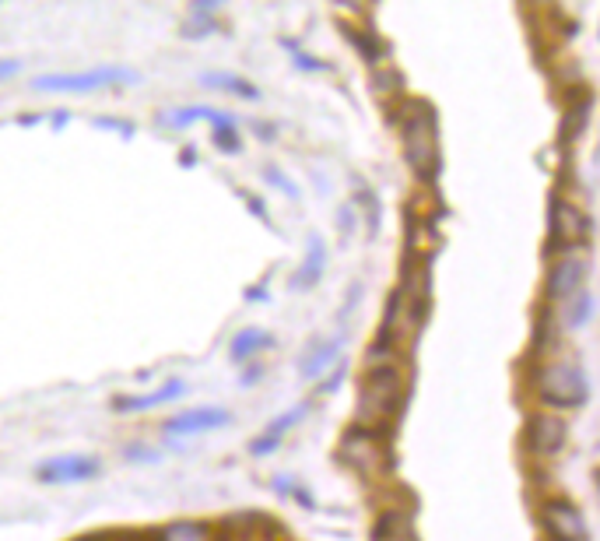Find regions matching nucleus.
<instances>
[{
    "label": "nucleus",
    "mask_w": 600,
    "mask_h": 541,
    "mask_svg": "<svg viewBox=\"0 0 600 541\" xmlns=\"http://www.w3.org/2000/svg\"><path fill=\"white\" fill-rule=\"evenodd\" d=\"M404 159L415 169L418 180L432 183L443 169L439 162V130L436 116L425 106H411V116L404 120Z\"/></svg>",
    "instance_id": "obj_1"
},
{
    "label": "nucleus",
    "mask_w": 600,
    "mask_h": 541,
    "mask_svg": "<svg viewBox=\"0 0 600 541\" xmlns=\"http://www.w3.org/2000/svg\"><path fill=\"white\" fill-rule=\"evenodd\" d=\"M400 397H404V376L397 366H372L369 376L358 390V422L376 429L386 415L397 412Z\"/></svg>",
    "instance_id": "obj_2"
},
{
    "label": "nucleus",
    "mask_w": 600,
    "mask_h": 541,
    "mask_svg": "<svg viewBox=\"0 0 600 541\" xmlns=\"http://www.w3.org/2000/svg\"><path fill=\"white\" fill-rule=\"evenodd\" d=\"M590 394V383H586V373L579 366H569V362H558V366H548L541 376H537V397H541L548 408H579Z\"/></svg>",
    "instance_id": "obj_3"
},
{
    "label": "nucleus",
    "mask_w": 600,
    "mask_h": 541,
    "mask_svg": "<svg viewBox=\"0 0 600 541\" xmlns=\"http://www.w3.org/2000/svg\"><path fill=\"white\" fill-rule=\"evenodd\" d=\"M130 81H137L134 71L102 67V71H85V74H50V78L32 81V88H36V92H95V88L130 85Z\"/></svg>",
    "instance_id": "obj_4"
},
{
    "label": "nucleus",
    "mask_w": 600,
    "mask_h": 541,
    "mask_svg": "<svg viewBox=\"0 0 600 541\" xmlns=\"http://www.w3.org/2000/svg\"><path fill=\"white\" fill-rule=\"evenodd\" d=\"M586 236H590V222H586L583 211H579L576 204L555 197V201H551V215H548L551 250H576L579 243H586Z\"/></svg>",
    "instance_id": "obj_5"
},
{
    "label": "nucleus",
    "mask_w": 600,
    "mask_h": 541,
    "mask_svg": "<svg viewBox=\"0 0 600 541\" xmlns=\"http://www.w3.org/2000/svg\"><path fill=\"white\" fill-rule=\"evenodd\" d=\"M341 461L351 464L355 471H362V475H376V471H383V450H379L376 429H369V426L348 429L344 440H341Z\"/></svg>",
    "instance_id": "obj_6"
},
{
    "label": "nucleus",
    "mask_w": 600,
    "mask_h": 541,
    "mask_svg": "<svg viewBox=\"0 0 600 541\" xmlns=\"http://www.w3.org/2000/svg\"><path fill=\"white\" fill-rule=\"evenodd\" d=\"M541 524L551 541H586V517L565 499H548L541 506Z\"/></svg>",
    "instance_id": "obj_7"
},
{
    "label": "nucleus",
    "mask_w": 600,
    "mask_h": 541,
    "mask_svg": "<svg viewBox=\"0 0 600 541\" xmlns=\"http://www.w3.org/2000/svg\"><path fill=\"white\" fill-rule=\"evenodd\" d=\"M565 443H569V426H565V419H558L555 412H541V415H534V419H530L527 447L534 450L537 457L562 454Z\"/></svg>",
    "instance_id": "obj_8"
},
{
    "label": "nucleus",
    "mask_w": 600,
    "mask_h": 541,
    "mask_svg": "<svg viewBox=\"0 0 600 541\" xmlns=\"http://www.w3.org/2000/svg\"><path fill=\"white\" fill-rule=\"evenodd\" d=\"M95 475H99V461H95V457H78V454L53 457V461H43L36 468V478L46 485L85 482V478H95Z\"/></svg>",
    "instance_id": "obj_9"
},
{
    "label": "nucleus",
    "mask_w": 600,
    "mask_h": 541,
    "mask_svg": "<svg viewBox=\"0 0 600 541\" xmlns=\"http://www.w3.org/2000/svg\"><path fill=\"white\" fill-rule=\"evenodd\" d=\"M583 282H586V260L569 253V257H558L555 267L548 271V296L555 303H565L572 299L576 292H583Z\"/></svg>",
    "instance_id": "obj_10"
},
{
    "label": "nucleus",
    "mask_w": 600,
    "mask_h": 541,
    "mask_svg": "<svg viewBox=\"0 0 600 541\" xmlns=\"http://www.w3.org/2000/svg\"><path fill=\"white\" fill-rule=\"evenodd\" d=\"M232 422V415L225 408H193V412H183L176 419L165 422V433L172 436H193V433H215V429H225Z\"/></svg>",
    "instance_id": "obj_11"
},
{
    "label": "nucleus",
    "mask_w": 600,
    "mask_h": 541,
    "mask_svg": "<svg viewBox=\"0 0 600 541\" xmlns=\"http://www.w3.org/2000/svg\"><path fill=\"white\" fill-rule=\"evenodd\" d=\"M183 383H165V387H158L155 394H144V397H116L113 408L116 412H148V408H158V404L172 401V397L183 394Z\"/></svg>",
    "instance_id": "obj_12"
},
{
    "label": "nucleus",
    "mask_w": 600,
    "mask_h": 541,
    "mask_svg": "<svg viewBox=\"0 0 600 541\" xmlns=\"http://www.w3.org/2000/svg\"><path fill=\"white\" fill-rule=\"evenodd\" d=\"M158 541H215V527L204 520H176L158 531Z\"/></svg>",
    "instance_id": "obj_13"
},
{
    "label": "nucleus",
    "mask_w": 600,
    "mask_h": 541,
    "mask_svg": "<svg viewBox=\"0 0 600 541\" xmlns=\"http://www.w3.org/2000/svg\"><path fill=\"white\" fill-rule=\"evenodd\" d=\"M337 352H341V338H334V341H323L320 348H313V352H309L306 359H302L299 373H302V376H309V380H313V376H320L327 366H334Z\"/></svg>",
    "instance_id": "obj_14"
},
{
    "label": "nucleus",
    "mask_w": 600,
    "mask_h": 541,
    "mask_svg": "<svg viewBox=\"0 0 600 541\" xmlns=\"http://www.w3.org/2000/svg\"><path fill=\"white\" fill-rule=\"evenodd\" d=\"M323 264H327V253H323V243H320V239H313V243H309V257H306V264H302V275L292 282L295 289H309V285L320 282Z\"/></svg>",
    "instance_id": "obj_15"
},
{
    "label": "nucleus",
    "mask_w": 600,
    "mask_h": 541,
    "mask_svg": "<svg viewBox=\"0 0 600 541\" xmlns=\"http://www.w3.org/2000/svg\"><path fill=\"white\" fill-rule=\"evenodd\" d=\"M593 317V296L590 292H576L572 299H565V327L569 331H579V327H586Z\"/></svg>",
    "instance_id": "obj_16"
},
{
    "label": "nucleus",
    "mask_w": 600,
    "mask_h": 541,
    "mask_svg": "<svg viewBox=\"0 0 600 541\" xmlns=\"http://www.w3.org/2000/svg\"><path fill=\"white\" fill-rule=\"evenodd\" d=\"M267 345H271V338H267L264 331H257V327H250V331L236 334V341H232V359L246 362V359H253L260 348H267Z\"/></svg>",
    "instance_id": "obj_17"
},
{
    "label": "nucleus",
    "mask_w": 600,
    "mask_h": 541,
    "mask_svg": "<svg viewBox=\"0 0 600 541\" xmlns=\"http://www.w3.org/2000/svg\"><path fill=\"white\" fill-rule=\"evenodd\" d=\"M372 538L376 541H411V531L397 513H386V517L376 524V534H372Z\"/></svg>",
    "instance_id": "obj_18"
},
{
    "label": "nucleus",
    "mask_w": 600,
    "mask_h": 541,
    "mask_svg": "<svg viewBox=\"0 0 600 541\" xmlns=\"http://www.w3.org/2000/svg\"><path fill=\"white\" fill-rule=\"evenodd\" d=\"M302 419H306V404H299V408H292V412H288V415H281V419H274L271 426H267V436H278V440H281V436H285L292 426H299Z\"/></svg>",
    "instance_id": "obj_19"
},
{
    "label": "nucleus",
    "mask_w": 600,
    "mask_h": 541,
    "mask_svg": "<svg viewBox=\"0 0 600 541\" xmlns=\"http://www.w3.org/2000/svg\"><path fill=\"white\" fill-rule=\"evenodd\" d=\"M204 81H208V85H215V88H229V92H239V95H257L250 85H243V81H232V78H204Z\"/></svg>",
    "instance_id": "obj_20"
},
{
    "label": "nucleus",
    "mask_w": 600,
    "mask_h": 541,
    "mask_svg": "<svg viewBox=\"0 0 600 541\" xmlns=\"http://www.w3.org/2000/svg\"><path fill=\"white\" fill-rule=\"evenodd\" d=\"M281 447V440H278V436H260V440L257 443H250V450H253V454H257V457H264V454H271V450H278Z\"/></svg>",
    "instance_id": "obj_21"
},
{
    "label": "nucleus",
    "mask_w": 600,
    "mask_h": 541,
    "mask_svg": "<svg viewBox=\"0 0 600 541\" xmlns=\"http://www.w3.org/2000/svg\"><path fill=\"white\" fill-rule=\"evenodd\" d=\"M218 145L229 148V152H239V141H236V134H232V130H218Z\"/></svg>",
    "instance_id": "obj_22"
},
{
    "label": "nucleus",
    "mask_w": 600,
    "mask_h": 541,
    "mask_svg": "<svg viewBox=\"0 0 600 541\" xmlns=\"http://www.w3.org/2000/svg\"><path fill=\"white\" fill-rule=\"evenodd\" d=\"M18 67H22L18 60H0V78H8V74H15Z\"/></svg>",
    "instance_id": "obj_23"
},
{
    "label": "nucleus",
    "mask_w": 600,
    "mask_h": 541,
    "mask_svg": "<svg viewBox=\"0 0 600 541\" xmlns=\"http://www.w3.org/2000/svg\"><path fill=\"white\" fill-rule=\"evenodd\" d=\"M81 541H120V538H113V534H92V538H81Z\"/></svg>",
    "instance_id": "obj_24"
},
{
    "label": "nucleus",
    "mask_w": 600,
    "mask_h": 541,
    "mask_svg": "<svg viewBox=\"0 0 600 541\" xmlns=\"http://www.w3.org/2000/svg\"><path fill=\"white\" fill-rule=\"evenodd\" d=\"M597 492H600V471H597Z\"/></svg>",
    "instance_id": "obj_25"
}]
</instances>
